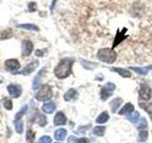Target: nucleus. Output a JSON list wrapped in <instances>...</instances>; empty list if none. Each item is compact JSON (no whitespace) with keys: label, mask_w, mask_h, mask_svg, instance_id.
Returning <instances> with one entry per match:
<instances>
[{"label":"nucleus","mask_w":152,"mask_h":143,"mask_svg":"<svg viewBox=\"0 0 152 143\" xmlns=\"http://www.w3.org/2000/svg\"><path fill=\"white\" fill-rule=\"evenodd\" d=\"M56 1H57V0H52V2H51V6H50V11H51V12L53 11V9H54V6H55Z\"/></svg>","instance_id":"35"},{"label":"nucleus","mask_w":152,"mask_h":143,"mask_svg":"<svg viewBox=\"0 0 152 143\" xmlns=\"http://www.w3.org/2000/svg\"><path fill=\"white\" fill-rule=\"evenodd\" d=\"M66 123V117L64 114V113L58 112L54 116V125L61 126V125H65Z\"/></svg>","instance_id":"10"},{"label":"nucleus","mask_w":152,"mask_h":143,"mask_svg":"<svg viewBox=\"0 0 152 143\" xmlns=\"http://www.w3.org/2000/svg\"><path fill=\"white\" fill-rule=\"evenodd\" d=\"M55 109H56L55 104L52 102H47L43 105V107H42L43 112L46 114H52L55 111Z\"/></svg>","instance_id":"12"},{"label":"nucleus","mask_w":152,"mask_h":143,"mask_svg":"<svg viewBox=\"0 0 152 143\" xmlns=\"http://www.w3.org/2000/svg\"><path fill=\"white\" fill-rule=\"evenodd\" d=\"M147 127V122L145 117H142L139 120V124H138V130H142V129H145Z\"/></svg>","instance_id":"28"},{"label":"nucleus","mask_w":152,"mask_h":143,"mask_svg":"<svg viewBox=\"0 0 152 143\" xmlns=\"http://www.w3.org/2000/svg\"><path fill=\"white\" fill-rule=\"evenodd\" d=\"M147 139V132L146 131H141L139 133V136H138V141L144 142Z\"/></svg>","instance_id":"27"},{"label":"nucleus","mask_w":152,"mask_h":143,"mask_svg":"<svg viewBox=\"0 0 152 143\" xmlns=\"http://www.w3.org/2000/svg\"><path fill=\"white\" fill-rule=\"evenodd\" d=\"M112 71L120 74L123 77H131V73L128 70L123 69V68H112Z\"/></svg>","instance_id":"16"},{"label":"nucleus","mask_w":152,"mask_h":143,"mask_svg":"<svg viewBox=\"0 0 152 143\" xmlns=\"http://www.w3.org/2000/svg\"><path fill=\"white\" fill-rule=\"evenodd\" d=\"M108 118H109V116H108L107 112H103V113L96 118V122H97L98 124H104V123H106V122L108 120Z\"/></svg>","instance_id":"19"},{"label":"nucleus","mask_w":152,"mask_h":143,"mask_svg":"<svg viewBox=\"0 0 152 143\" xmlns=\"http://www.w3.org/2000/svg\"><path fill=\"white\" fill-rule=\"evenodd\" d=\"M5 67L6 69L11 72H17V70L20 68V64L16 59H9L5 62Z\"/></svg>","instance_id":"8"},{"label":"nucleus","mask_w":152,"mask_h":143,"mask_svg":"<svg viewBox=\"0 0 152 143\" xmlns=\"http://www.w3.org/2000/svg\"><path fill=\"white\" fill-rule=\"evenodd\" d=\"M36 9H37V7H36L35 2H31V3L28 4V11L30 12H35Z\"/></svg>","instance_id":"33"},{"label":"nucleus","mask_w":152,"mask_h":143,"mask_svg":"<svg viewBox=\"0 0 152 143\" xmlns=\"http://www.w3.org/2000/svg\"><path fill=\"white\" fill-rule=\"evenodd\" d=\"M12 36V33L11 30H5L4 32H1V38L5 39V38H10Z\"/></svg>","instance_id":"30"},{"label":"nucleus","mask_w":152,"mask_h":143,"mask_svg":"<svg viewBox=\"0 0 152 143\" xmlns=\"http://www.w3.org/2000/svg\"><path fill=\"white\" fill-rule=\"evenodd\" d=\"M66 136V131L65 129H58L54 133V137L56 140H64Z\"/></svg>","instance_id":"17"},{"label":"nucleus","mask_w":152,"mask_h":143,"mask_svg":"<svg viewBox=\"0 0 152 143\" xmlns=\"http://www.w3.org/2000/svg\"><path fill=\"white\" fill-rule=\"evenodd\" d=\"M40 126H45L47 124V119L44 116H40V118H39V121H38Z\"/></svg>","instance_id":"34"},{"label":"nucleus","mask_w":152,"mask_h":143,"mask_svg":"<svg viewBox=\"0 0 152 143\" xmlns=\"http://www.w3.org/2000/svg\"><path fill=\"white\" fill-rule=\"evenodd\" d=\"M72 64H73V59L71 58L62 59L54 69V74L56 75V77H58L60 79L68 77L71 73Z\"/></svg>","instance_id":"1"},{"label":"nucleus","mask_w":152,"mask_h":143,"mask_svg":"<svg viewBox=\"0 0 152 143\" xmlns=\"http://www.w3.org/2000/svg\"><path fill=\"white\" fill-rule=\"evenodd\" d=\"M116 89L115 84H113L112 82H108L106 85L102 87L101 92H100V95H101V99L102 100H107L109 97H111L114 90Z\"/></svg>","instance_id":"4"},{"label":"nucleus","mask_w":152,"mask_h":143,"mask_svg":"<svg viewBox=\"0 0 152 143\" xmlns=\"http://www.w3.org/2000/svg\"><path fill=\"white\" fill-rule=\"evenodd\" d=\"M8 91H9L10 94L13 97H19L21 93H22V90L20 88V86L13 85V84H11V85L8 86Z\"/></svg>","instance_id":"9"},{"label":"nucleus","mask_w":152,"mask_h":143,"mask_svg":"<svg viewBox=\"0 0 152 143\" xmlns=\"http://www.w3.org/2000/svg\"><path fill=\"white\" fill-rule=\"evenodd\" d=\"M139 106L142 109H144L145 111H146L147 113H148L150 117L152 118V104L151 103H142V102H140Z\"/></svg>","instance_id":"20"},{"label":"nucleus","mask_w":152,"mask_h":143,"mask_svg":"<svg viewBox=\"0 0 152 143\" xmlns=\"http://www.w3.org/2000/svg\"><path fill=\"white\" fill-rule=\"evenodd\" d=\"M139 97L142 100H149L151 97V89L148 85L142 84L139 91Z\"/></svg>","instance_id":"5"},{"label":"nucleus","mask_w":152,"mask_h":143,"mask_svg":"<svg viewBox=\"0 0 152 143\" xmlns=\"http://www.w3.org/2000/svg\"><path fill=\"white\" fill-rule=\"evenodd\" d=\"M134 112V106L131 104V103H126L125 106H124L121 111L119 112V114L123 116V114H130L131 113Z\"/></svg>","instance_id":"14"},{"label":"nucleus","mask_w":152,"mask_h":143,"mask_svg":"<svg viewBox=\"0 0 152 143\" xmlns=\"http://www.w3.org/2000/svg\"><path fill=\"white\" fill-rule=\"evenodd\" d=\"M38 64H39V63H38V61L35 60V61H33V62H31V63L28 64L27 67H25L23 70L18 71V72H14L13 74H25V75H28V74H30L31 73H32V72L37 68Z\"/></svg>","instance_id":"6"},{"label":"nucleus","mask_w":152,"mask_h":143,"mask_svg":"<svg viewBox=\"0 0 152 143\" xmlns=\"http://www.w3.org/2000/svg\"><path fill=\"white\" fill-rule=\"evenodd\" d=\"M69 143H89V140L88 138H85V137H82V138H74L71 136L69 139Z\"/></svg>","instance_id":"25"},{"label":"nucleus","mask_w":152,"mask_h":143,"mask_svg":"<svg viewBox=\"0 0 152 143\" xmlns=\"http://www.w3.org/2000/svg\"><path fill=\"white\" fill-rule=\"evenodd\" d=\"M133 71L137 73L138 74L141 75H145L148 74V72L152 70V65L151 66H147V67H132L131 68Z\"/></svg>","instance_id":"11"},{"label":"nucleus","mask_w":152,"mask_h":143,"mask_svg":"<svg viewBox=\"0 0 152 143\" xmlns=\"http://www.w3.org/2000/svg\"><path fill=\"white\" fill-rule=\"evenodd\" d=\"M14 125H15V131L18 133H22L23 129H24V124L21 120H16L14 121Z\"/></svg>","instance_id":"26"},{"label":"nucleus","mask_w":152,"mask_h":143,"mask_svg":"<svg viewBox=\"0 0 152 143\" xmlns=\"http://www.w3.org/2000/svg\"><path fill=\"white\" fill-rule=\"evenodd\" d=\"M4 107L6 108L7 110H12V100L10 99H5L4 102H3Z\"/></svg>","instance_id":"31"},{"label":"nucleus","mask_w":152,"mask_h":143,"mask_svg":"<svg viewBox=\"0 0 152 143\" xmlns=\"http://www.w3.org/2000/svg\"><path fill=\"white\" fill-rule=\"evenodd\" d=\"M77 95H78V94L74 89H70L65 94L64 98H65L66 101H70V100H73L77 97Z\"/></svg>","instance_id":"15"},{"label":"nucleus","mask_w":152,"mask_h":143,"mask_svg":"<svg viewBox=\"0 0 152 143\" xmlns=\"http://www.w3.org/2000/svg\"><path fill=\"white\" fill-rule=\"evenodd\" d=\"M33 49V44L30 40H24L22 42V55L28 56L31 54Z\"/></svg>","instance_id":"7"},{"label":"nucleus","mask_w":152,"mask_h":143,"mask_svg":"<svg viewBox=\"0 0 152 143\" xmlns=\"http://www.w3.org/2000/svg\"><path fill=\"white\" fill-rule=\"evenodd\" d=\"M27 111V106H24V108H22L20 111H19L17 114H16V116H15V120H20L21 117L23 116V114L26 113Z\"/></svg>","instance_id":"29"},{"label":"nucleus","mask_w":152,"mask_h":143,"mask_svg":"<svg viewBox=\"0 0 152 143\" xmlns=\"http://www.w3.org/2000/svg\"><path fill=\"white\" fill-rule=\"evenodd\" d=\"M97 57L101 61L104 62V63L111 64L116 60L117 55H116V52L113 50L108 49V48H103V49H101L98 52Z\"/></svg>","instance_id":"2"},{"label":"nucleus","mask_w":152,"mask_h":143,"mask_svg":"<svg viewBox=\"0 0 152 143\" xmlns=\"http://www.w3.org/2000/svg\"><path fill=\"white\" fill-rule=\"evenodd\" d=\"M45 72V69H43L39 72V74H38V75L36 76V77L34 78V80H33V83H32V88L33 90H37L38 88L40 87V81H41V76H42V74Z\"/></svg>","instance_id":"18"},{"label":"nucleus","mask_w":152,"mask_h":143,"mask_svg":"<svg viewBox=\"0 0 152 143\" xmlns=\"http://www.w3.org/2000/svg\"><path fill=\"white\" fill-rule=\"evenodd\" d=\"M18 28H22V29H26V30H31V31H39L37 26L33 25V24H21V25H18Z\"/></svg>","instance_id":"23"},{"label":"nucleus","mask_w":152,"mask_h":143,"mask_svg":"<svg viewBox=\"0 0 152 143\" xmlns=\"http://www.w3.org/2000/svg\"><path fill=\"white\" fill-rule=\"evenodd\" d=\"M106 132V127L104 126H96L93 128V133L97 136H103Z\"/></svg>","instance_id":"21"},{"label":"nucleus","mask_w":152,"mask_h":143,"mask_svg":"<svg viewBox=\"0 0 152 143\" xmlns=\"http://www.w3.org/2000/svg\"><path fill=\"white\" fill-rule=\"evenodd\" d=\"M123 103V100L122 98L120 97H116V98H114L112 101L110 102V107H111V111L112 113H116L117 112V110L120 108V106L122 105Z\"/></svg>","instance_id":"13"},{"label":"nucleus","mask_w":152,"mask_h":143,"mask_svg":"<svg viewBox=\"0 0 152 143\" xmlns=\"http://www.w3.org/2000/svg\"><path fill=\"white\" fill-rule=\"evenodd\" d=\"M52 97V90L50 88V86L49 85H44L42 86V88L39 90L35 94V98L39 101H46V100H49Z\"/></svg>","instance_id":"3"},{"label":"nucleus","mask_w":152,"mask_h":143,"mask_svg":"<svg viewBox=\"0 0 152 143\" xmlns=\"http://www.w3.org/2000/svg\"><path fill=\"white\" fill-rule=\"evenodd\" d=\"M37 143H51V138L48 136H42L39 140H38Z\"/></svg>","instance_id":"32"},{"label":"nucleus","mask_w":152,"mask_h":143,"mask_svg":"<svg viewBox=\"0 0 152 143\" xmlns=\"http://www.w3.org/2000/svg\"><path fill=\"white\" fill-rule=\"evenodd\" d=\"M34 138H35V133L32 130H28L27 131V136L26 139L28 143H34Z\"/></svg>","instance_id":"22"},{"label":"nucleus","mask_w":152,"mask_h":143,"mask_svg":"<svg viewBox=\"0 0 152 143\" xmlns=\"http://www.w3.org/2000/svg\"><path fill=\"white\" fill-rule=\"evenodd\" d=\"M139 116H140L139 113L133 112V113H131L130 114H128V116H127V119H128L129 121H131L132 123H136L138 120H139Z\"/></svg>","instance_id":"24"}]
</instances>
